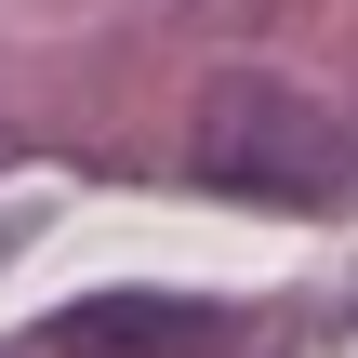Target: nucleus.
I'll use <instances>...</instances> for the list:
<instances>
[{
    "label": "nucleus",
    "instance_id": "obj_1",
    "mask_svg": "<svg viewBox=\"0 0 358 358\" xmlns=\"http://www.w3.org/2000/svg\"><path fill=\"white\" fill-rule=\"evenodd\" d=\"M199 173H213L226 199H266V213H332L358 186V146H345V120L306 106L292 80L226 66V80L199 93Z\"/></svg>",
    "mask_w": 358,
    "mask_h": 358
},
{
    "label": "nucleus",
    "instance_id": "obj_2",
    "mask_svg": "<svg viewBox=\"0 0 358 358\" xmlns=\"http://www.w3.org/2000/svg\"><path fill=\"white\" fill-rule=\"evenodd\" d=\"M226 306H186V292H93L53 319V358H226Z\"/></svg>",
    "mask_w": 358,
    "mask_h": 358
}]
</instances>
